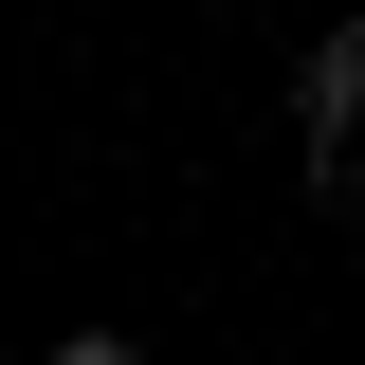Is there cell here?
Segmentation results:
<instances>
[{"instance_id":"7a4b0ae2","label":"cell","mask_w":365,"mask_h":365,"mask_svg":"<svg viewBox=\"0 0 365 365\" xmlns=\"http://www.w3.org/2000/svg\"><path fill=\"white\" fill-rule=\"evenodd\" d=\"M55 365H146V347H128V329H73V347H55Z\"/></svg>"},{"instance_id":"6da1fadb","label":"cell","mask_w":365,"mask_h":365,"mask_svg":"<svg viewBox=\"0 0 365 365\" xmlns=\"http://www.w3.org/2000/svg\"><path fill=\"white\" fill-rule=\"evenodd\" d=\"M292 110H311V146H365V19H329L292 55Z\"/></svg>"}]
</instances>
